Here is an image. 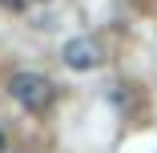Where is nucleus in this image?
Wrapping results in <instances>:
<instances>
[{
  "label": "nucleus",
  "instance_id": "f257e3e1",
  "mask_svg": "<svg viewBox=\"0 0 157 153\" xmlns=\"http://www.w3.org/2000/svg\"><path fill=\"white\" fill-rule=\"evenodd\" d=\"M8 93L16 105H24L28 113H44L52 101H56V85L44 77V73H33V69H20L8 77Z\"/></svg>",
  "mask_w": 157,
  "mask_h": 153
},
{
  "label": "nucleus",
  "instance_id": "f03ea898",
  "mask_svg": "<svg viewBox=\"0 0 157 153\" xmlns=\"http://www.w3.org/2000/svg\"><path fill=\"white\" fill-rule=\"evenodd\" d=\"M60 56H65V65H69V69H77V73H89V69H97L101 60H105L101 44L93 40V36H73L65 48H60Z\"/></svg>",
  "mask_w": 157,
  "mask_h": 153
},
{
  "label": "nucleus",
  "instance_id": "7ed1b4c3",
  "mask_svg": "<svg viewBox=\"0 0 157 153\" xmlns=\"http://www.w3.org/2000/svg\"><path fill=\"white\" fill-rule=\"evenodd\" d=\"M0 4H8V8H24L28 0H0Z\"/></svg>",
  "mask_w": 157,
  "mask_h": 153
},
{
  "label": "nucleus",
  "instance_id": "20e7f679",
  "mask_svg": "<svg viewBox=\"0 0 157 153\" xmlns=\"http://www.w3.org/2000/svg\"><path fill=\"white\" fill-rule=\"evenodd\" d=\"M0 153H4V133H0Z\"/></svg>",
  "mask_w": 157,
  "mask_h": 153
}]
</instances>
